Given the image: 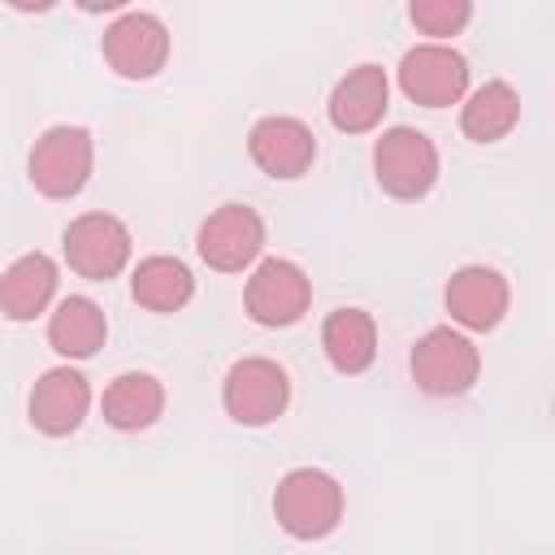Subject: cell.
<instances>
[{
	"mask_svg": "<svg viewBox=\"0 0 555 555\" xmlns=\"http://www.w3.org/2000/svg\"><path fill=\"white\" fill-rule=\"evenodd\" d=\"M273 516L291 538L317 542L343 520V486L321 468H291L273 490Z\"/></svg>",
	"mask_w": 555,
	"mask_h": 555,
	"instance_id": "cell-1",
	"label": "cell"
},
{
	"mask_svg": "<svg viewBox=\"0 0 555 555\" xmlns=\"http://www.w3.org/2000/svg\"><path fill=\"white\" fill-rule=\"evenodd\" d=\"M95 165V139L82 126H52L35 139L26 156V173L39 195L48 199H74Z\"/></svg>",
	"mask_w": 555,
	"mask_h": 555,
	"instance_id": "cell-2",
	"label": "cell"
},
{
	"mask_svg": "<svg viewBox=\"0 0 555 555\" xmlns=\"http://www.w3.org/2000/svg\"><path fill=\"white\" fill-rule=\"evenodd\" d=\"M377 186L395 199H421L438 182V147L412 126H390L373 147Z\"/></svg>",
	"mask_w": 555,
	"mask_h": 555,
	"instance_id": "cell-3",
	"label": "cell"
},
{
	"mask_svg": "<svg viewBox=\"0 0 555 555\" xmlns=\"http://www.w3.org/2000/svg\"><path fill=\"white\" fill-rule=\"evenodd\" d=\"M477 373H481V351L473 347V338H464L451 325L429 330L412 347V377L425 395H438V399L464 395V390H473Z\"/></svg>",
	"mask_w": 555,
	"mask_h": 555,
	"instance_id": "cell-4",
	"label": "cell"
},
{
	"mask_svg": "<svg viewBox=\"0 0 555 555\" xmlns=\"http://www.w3.org/2000/svg\"><path fill=\"white\" fill-rule=\"evenodd\" d=\"M221 403L238 425H269L291 403V377L269 356L238 360L221 382Z\"/></svg>",
	"mask_w": 555,
	"mask_h": 555,
	"instance_id": "cell-5",
	"label": "cell"
},
{
	"mask_svg": "<svg viewBox=\"0 0 555 555\" xmlns=\"http://www.w3.org/2000/svg\"><path fill=\"white\" fill-rule=\"evenodd\" d=\"M61 251H65L74 273H82L91 282H108L130 260V230L113 212H82L65 225Z\"/></svg>",
	"mask_w": 555,
	"mask_h": 555,
	"instance_id": "cell-6",
	"label": "cell"
},
{
	"mask_svg": "<svg viewBox=\"0 0 555 555\" xmlns=\"http://www.w3.org/2000/svg\"><path fill=\"white\" fill-rule=\"evenodd\" d=\"M243 304H247V317L256 325H295L308 304H312V282L308 273L295 264V260H282V256H269L256 264V273L247 278V291H243Z\"/></svg>",
	"mask_w": 555,
	"mask_h": 555,
	"instance_id": "cell-7",
	"label": "cell"
},
{
	"mask_svg": "<svg viewBox=\"0 0 555 555\" xmlns=\"http://www.w3.org/2000/svg\"><path fill=\"white\" fill-rule=\"evenodd\" d=\"M399 87L412 104L447 108L468 87V61L451 43H416L399 61Z\"/></svg>",
	"mask_w": 555,
	"mask_h": 555,
	"instance_id": "cell-8",
	"label": "cell"
},
{
	"mask_svg": "<svg viewBox=\"0 0 555 555\" xmlns=\"http://www.w3.org/2000/svg\"><path fill=\"white\" fill-rule=\"evenodd\" d=\"M195 247H199V256H204L208 269L238 273V269H247L260 256V247H264V221L247 204H221L199 225Z\"/></svg>",
	"mask_w": 555,
	"mask_h": 555,
	"instance_id": "cell-9",
	"label": "cell"
},
{
	"mask_svg": "<svg viewBox=\"0 0 555 555\" xmlns=\"http://www.w3.org/2000/svg\"><path fill=\"white\" fill-rule=\"evenodd\" d=\"M104 61L121 74V78H152L165 69L169 61V30L156 13L130 9L121 13L108 30H104Z\"/></svg>",
	"mask_w": 555,
	"mask_h": 555,
	"instance_id": "cell-10",
	"label": "cell"
},
{
	"mask_svg": "<svg viewBox=\"0 0 555 555\" xmlns=\"http://www.w3.org/2000/svg\"><path fill=\"white\" fill-rule=\"evenodd\" d=\"M442 299H447V312H451L455 325H464V330H494L503 321L507 304H512V291H507V278L499 269L464 264V269L451 273Z\"/></svg>",
	"mask_w": 555,
	"mask_h": 555,
	"instance_id": "cell-11",
	"label": "cell"
},
{
	"mask_svg": "<svg viewBox=\"0 0 555 555\" xmlns=\"http://www.w3.org/2000/svg\"><path fill=\"white\" fill-rule=\"evenodd\" d=\"M386 104H390L386 69L373 65V61H364V65L347 69V74L334 82L325 113H330L334 130H343V134H364V130H373V126L386 117Z\"/></svg>",
	"mask_w": 555,
	"mask_h": 555,
	"instance_id": "cell-12",
	"label": "cell"
},
{
	"mask_svg": "<svg viewBox=\"0 0 555 555\" xmlns=\"http://www.w3.org/2000/svg\"><path fill=\"white\" fill-rule=\"evenodd\" d=\"M247 152L269 178H299L317 160V134L299 117H260L247 134Z\"/></svg>",
	"mask_w": 555,
	"mask_h": 555,
	"instance_id": "cell-13",
	"label": "cell"
},
{
	"mask_svg": "<svg viewBox=\"0 0 555 555\" xmlns=\"http://www.w3.org/2000/svg\"><path fill=\"white\" fill-rule=\"evenodd\" d=\"M30 425L48 438H65L82 425L91 408V386L78 369H48L30 390Z\"/></svg>",
	"mask_w": 555,
	"mask_h": 555,
	"instance_id": "cell-14",
	"label": "cell"
},
{
	"mask_svg": "<svg viewBox=\"0 0 555 555\" xmlns=\"http://www.w3.org/2000/svg\"><path fill=\"white\" fill-rule=\"evenodd\" d=\"M52 295H56V264L43 251H26L0 273V312L9 321H35L52 304Z\"/></svg>",
	"mask_w": 555,
	"mask_h": 555,
	"instance_id": "cell-15",
	"label": "cell"
},
{
	"mask_svg": "<svg viewBox=\"0 0 555 555\" xmlns=\"http://www.w3.org/2000/svg\"><path fill=\"white\" fill-rule=\"evenodd\" d=\"M104 334H108V321H104V308L87 295H65L52 317H48V343L56 356L65 360H87L104 347Z\"/></svg>",
	"mask_w": 555,
	"mask_h": 555,
	"instance_id": "cell-16",
	"label": "cell"
},
{
	"mask_svg": "<svg viewBox=\"0 0 555 555\" xmlns=\"http://www.w3.org/2000/svg\"><path fill=\"white\" fill-rule=\"evenodd\" d=\"M321 347H325V360L338 373L356 377L377 356V325H373V317L364 308H334L325 317V325H321Z\"/></svg>",
	"mask_w": 555,
	"mask_h": 555,
	"instance_id": "cell-17",
	"label": "cell"
},
{
	"mask_svg": "<svg viewBox=\"0 0 555 555\" xmlns=\"http://www.w3.org/2000/svg\"><path fill=\"white\" fill-rule=\"evenodd\" d=\"M100 412H104V421H108L113 429H121V434L147 429V425L165 412V386H160L152 373H117V377L104 386Z\"/></svg>",
	"mask_w": 555,
	"mask_h": 555,
	"instance_id": "cell-18",
	"label": "cell"
},
{
	"mask_svg": "<svg viewBox=\"0 0 555 555\" xmlns=\"http://www.w3.org/2000/svg\"><path fill=\"white\" fill-rule=\"evenodd\" d=\"M130 295L134 304H143L147 312H178L191 304L195 295V278L178 256H147L134 264L130 278Z\"/></svg>",
	"mask_w": 555,
	"mask_h": 555,
	"instance_id": "cell-19",
	"label": "cell"
},
{
	"mask_svg": "<svg viewBox=\"0 0 555 555\" xmlns=\"http://www.w3.org/2000/svg\"><path fill=\"white\" fill-rule=\"evenodd\" d=\"M520 121V95L512 82L494 78L486 87H477L468 95V104L460 108V130L473 143H499L503 134H512V126Z\"/></svg>",
	"mask_w": 555,
	"mask_h": 555,
	"instance_id": "cell-20",
	"label": "cell"
},
{
	"mask_svg": "<svg viewBox=\"0 0 555 555\" xmlns=\"http://www.w3.org/2000/svg\"><path fill=\"white\" fill-rule=\"evenodd\" d=\"M408 17L416 22V30L434 35V39H447V35H460L473 17V4L468 0H412Z\"/></svg>",
	"mask_w": 555,
	"mask_h": 555,
	"instance_id": "cell-21",
	"label": "cell"
}]
</instances>
